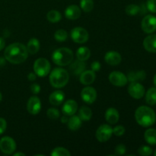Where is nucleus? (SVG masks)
Segmentation results:
<instances>
[{
	"mask_svg": "<svg viewBox=\"0 0 156 156\" xmlns=\"http://www.w3.org/2000/svg\"><path fill=\"white\" fill-rule=\"evenodd\" d=\"M28 51L23 44L13 43L5 48L4 52L5 58L12 64H21L24 62L28 56Z\"/></svg>",
	"mask_w": 156,
	"mask_h": 156,
	"instance_id": "1",
	"label": "nucleus"
},
{
	"mask_svg": "<svg viewBox=\"0 0 156 156\" xmlns=\"http://www.w3.org/2000/svg\"><path fill=\"white\" fill-rule=\"evenodd\" d=\"M135 119L143 127H149L156 121V114L153 109L148 106H140L136 110Z\"/></svg>",
	"mask_w": 156,
	"mask_h": 156,
	"instance_id": "2",
	"label": "nucleus"
},
{
	"mask_svg": "<svg viewBox=\"0 0 156 156\" xmlns=\"http://www.w3.org/2000/svg\"><path fill=\"white\" fill-rule=\"evenodd\" d=\"M50 83L53 88H61L67 85L69 80V75L62 68H55L52 70L49 77Z\"/></svg>",
	"mask_w": 156,
	"mask_h": 156,
	"instance_id": "3",
	"label": "nucleus"
},
{
	"mask_svg": "<svg viewBox=\"0 0 156 156\" xmlns=\"http://www.w3.org/2000/svg\"><path fill=\"white\" fill-rule=\"evenodd\" d=\"M74 55L70 49L66 47H61L56 49L52 54V60L56 65L59 66H68L73 62Z\"/></svg>",
	"mask_w": 156,
	"mask_h": 156,
	"instance_id": "4",
	"label": "nucleus"
},
{
	"mask_svg": "<svg viewBox=\"0 0 156 156\" xmlns=\"http://www.w3.org/2000/svg\"><path fill=\"white\" fill-rule=\"evenodd\" d=\"M34 72L37 76L44 78L50 73L51 66L50 62L45 58H38L34 63Z\"/></svg>",
	"mask_w": 156,
	"mask_h": 156,
	"instance_id": "5",
	"label": "nucleus"
},
{
	"mask_svg": "<svg viewBox=\"0 0 156 156\" xmlns=\"http://www.w3.org/2000/svg\"><path fill=\"white\" fill-rule=\"evenodd\" d=\"M72 40L77 44H85L88 41L89 34L85 28L82 27H76L70 32Z\"/></svg>",
	"mask_w": 156,
	"mask_h": 156,
	"instance_id": "6",
	"label": "nucleus"
},
{
	"mask_svg": "<svg viewBox=\"0 0 156 156\" xmlns=\"http://www.w3.org/2000/svg\"><path fill=\"white\" fill-rule=\"evenodd\" d=\"M113 135V128L108 124H102L96 131V139L101 143L108 141Z\"/></svg>",
	"mask_w": 156,
	"mask_h": 156,
	"instance_id": "7",
	"label": "nucleus"
},
{
	"mask_svg": "<svg viewBox=\"0 0 156 156\" xmlns=\"http://www.w3.org/2000/svg\"><path fill=\"white\" fill-rule=\"evenodd\" d=\"M0 150L5 155H12L16 150V143L12 137H2L0 140Z\"/></svg>",
	"mask_w": 156,
	"mask_h": 156,
	"instance_id": "8",
	"label": "nucleus"
},
{
	"mask_svg": "<svg viewBox=\"0 0 156 156\" xmlns=\"http://www.w3.org/2000/svg\"><path fill=\"white\" fill-rule=\"evenodd\" d=\"M142 30L146 34H152L156 30V17L148 15L143 18L141 22Z\"/></svg>",
	"mask_w": 156,
	"mask_h": 156,
	"instance_id": "9",
	"label": "nucleus"
},
{
	"mask_svg": "<svg viewBox=\"0 0 156 156\" xmlns=\"http://www.w3.org/2000/svg\"><path fill=\"white\" fill-rule=\"evenodd\" d=\"M110 82L113 85L117 87H123L127 84L128 79L127 77L123 73L119 71H114L109 75Z\"/></svg>",
	"mask_w": 156,
	"mask_h": 156,
	"instance_id": "10",
	"label": "nucleus"
},
{
	"mask_svg": "<svg viewBox=\"0 0 156 156\" xmlns=\"http://www.w3.org/2000/svg\"><path fill=\"white\" fill-rule=\"evenodd\" d=\"M145 88L139 82H132L128 87V93L135 99H140L145 95Z\"/></svg>",
	"mask_w": 156,
	"mask_h": 156,
	"instance_id": "11",
	"label": "nucleus"
},
{
	"mask_svg": "<svg viewBox=\"0 0 156 156\" xmlns=\"http://www.w3.org/2000/svg\"><path fill=\"white\" fill-rule=\"evenodd\" d=\"M97 91L93 87L87 86L84 88L81 91V98L82 101L88 105L94 103L97 99Z\"/></svg>",
	"mask_w": 156,
	"mask_h": 156,
	"instance_id": "12",
	"label": "nucleus"
},
{
	"mask_svg": "<svg viewBox=\"0 0 156 156\" xmlns=\"http://www.w3.org/2000/svg\"><path fill=\"white\" fill-rule=\"evenodd\" d=\"M27 110L31 115H37L41 110V101L37 96H32L28 99L27 103Z\"/></svg>",
	"mask_w": 156,
	"mask_h": 156,
	"instance_id": "13",
	"label": "nucleus"
},
{
	"mask_svg": "<svg viewBox=\"0 0 156 156\" xmlns=\"http://www.w3.org/2000/svg\"><path fill=\"white\" fill-rule=\"evenodd\" d=\"M105 60L108 65L117 66L121 62L122 56L118 52L111 50L106 53L105 56Z\"/></svg>",
	"mask_w": 156,
	"mask_h": 156,
	"instance_id": "14",
	"label": "nucleus"
},
{
	"mask_svg": "<svg viewBox=\"0 0 156 156\" xmlns=\"http://www.w3.org/2000/svg\"><path fill=\"white\" fill-rule=\"evenodd\" d=\"M78 111V104L77 102L73 99L66 101L64 103L63 106L62 108V111L63 114L66 116H73Z\"/></svg>",
	"mask_w": 156,
	"mask_h": 156,
	"instance_id": "15",
	"label": "nucleus"
},
{
	"mask_svg": "<svg viewBox=\"0 0 156 156\" xmlns=\"http://www.w3.org/2000/svg\"><path fill=\"white\" fill-rule=\"evenodd\" d=\"M96 79L95 72L92 70H85L80 74L79 81L82 85H90L94 83Z\"/></svg>",
	"mask_w": 156,
	"mask_h": 156,
	"instance_id": "16",
	"label": "nucleus"
},
{
	"mask_svg": "<svg viewBox=\"0 0 156 156\" xmlns=\"http://www.w3.org/2000/svg\"><path fill=\"white\" fill-rule=\"evenodd\" d=\"M82 15L81 9L76 5H71L68 6L65 10L66 18L69 20H76L80 18Z\"/></svg>",
	"mask_w": 156,
	"mask_h": 156,
	"instance_id": "17",
	"label": "nucleus"
},
{
	"mask_svg": "<svg viewBox=\"0 0 156 156\" xmlns=\"http://www.w3.org/2000/svg\"><path fill=\"white\" fill-rule=\"evenodd\" d=\"M65 100V94L61 90H56L52 92L49 97V101L53 106H59Z\"/></svg>",
	"mask_w": 156,
	"mask_h": 156,
	"instance_id": "18",
	"label": "nucleus"
},
{
	"mask_svg": "<svg viewBox=\"0 0 156 156\" xmlns=\"http://www.w3.org/2000/svg\"><path fill=\"white\" fill-rule=\"evenodd\" d=\"M143 47L149 53H156V34H151L146 37L143 41Z\"/></svg>",
	"mask_w": 156,
	"mask_h": 156,
	"instance_id": "19",
	"label": "nucleus"
},
{
	"mask_svg": "<svg viewBox=\"0 0 156 156\" xmlns=\"http://www.w3.org/2000/svg\"><path fill=\"white\" fill-rule=\"evenodd\" d=\"M120 119L118 111L114 108H110L105 112V120L109 124H115Z\"/></svg>",
	"mask_w": 156,
	"mask_h": 156,
	"instance_id": "20",
	"label": "nucleus"
},
{
	"mask_svg": "<svg viewBox=\"0 0 156 156\" xmlns=\"http://www.w3.org/2000/svg\"><path fill=\"white\" fill-rule=\"evenodd\" d=\"M70 64H71L69 66L70 71H71V73L73 74L76 75V76L80 75L82 72L85 71V67H86L84 61L79 60V59L76 61H74L73 63L71 62Z\"/></svg>",
	"mask_w": 156,
	"mask_h": 156,
	"instance_id": "21",
	"label": "nucleus"
},
{
	"mask_svg": "<svg viewBox=\"0 0 156 156\" xmlns=\"http://www.w3.org/2000/svg\"><path fill=\"white\" fill-rule=\"evenodd\" d=\"M127 79L130 82H141L146 77V72L143 70H140L137 72H129L127 75Z\"/></svg>",
	"mask_w": 156,
	"mask_h": 156,
	"instance_id": "22",
	"label": "nucleus"
},
{
	"mask_svg": "<svg viewBox=\"0 0 156 156\" xmlns=\"http://www.w3.org/2000/svg\"><path fill=\"white\" fill-rule=\"evenodd\" d=\"M67 123H68V127L70 130L76 131L80 129V127L82 126V120H81L79 116L74 114V115L71 116L70 118H69Z\"/></svg>",
	"mask_w": 156,
	"mask_h": 156,
	"instance_id": "23",
	"label": "nucleus"
},
{
	"mask_svg": "<svg viewBox=\"0 0 156 156\" xmlns=\"http://www.w3.org/2000/svg\"><path fill=\"white\" fill-rule=\"evenodd\" d=\"M26 47H27V51H28V53H30V54L34 55L39 51L40 47H41V43H40L39 40L37 39V38H31V39L27 42Z\"/></svg>",
	"mask_w": 156,
	"mask_h": 156,
	"instance_id": "24",
	"label": "nucleus"
},
{
	"mask_svg": "<svg viewBox=\"0 0 156 156\" xmlns=\"http://www.w3.org/2000/svg\"><path fill=\"white\" fill-rule=\"evenodd\" d=\"M91 56V50L86 47H81L76 51V57L79 60L86 61Z\"/></svg>",
	"mask_w": 156,
	"mask_h": 156,
	"instance_id": "25",
	"label": "nucleus"
},
{
	"mask_svg": "<svg viewBox=\"0 0 156 156\" xmlns=\"http://www.w3.org/2000/svg\"><path fill=\"white\" fill-rule=\"evenodd\" d=\"M144 139L148 144L151 146L156 145V129L154 128H149L145 132Z\"/></svg>",
	"mask_w": 156,
	"mask_h": 156,
	"instance_id": "26",
	"label": "nucleus"
},
{
	"mask_svg": "<svg viewBox=\"0 0 156 156\" xmlns=\"http://www.w3.org/2000/svg\"><path fill=\"white\" fill-rule=\"evenodd\" d=\"M146 102L150 106L156 105V87H152L146 91Z\"/></svg>",
	"mask_w": 156,
	"mask_h": 156,
	"instance_id": "27",
	"label": "nucleus"
},
{
	"mask_svg": "<svg viewBox=\"0 0 156 156\" xmlns=\"http://www.w3.org/2000/svg\"><path fill=\"white\" fill-rule=\"evenodd\" d=\"M79 117L82 121H89L92 117V111L88 107L82 106L79 111Z\"/></svg>",
	"mask_w": 156,
	"mask_h": 156,
	"instance_id": "28",
	"label": "nucleus"
},
{
	"mask_svg": "<svg viewBox=\"0 0 156 156\" xmlns=\"http://www.w3.org/2000/svg\"><path fill=\"white\" fill-rule=\"evenodd\" d=\"M47 18L50 23H57L62 19V15L57 10H50L47 14Z\"/></svg>",
	"mask_w": 156,
	"mask_h": 156,
	"instance_id": "29",
	"label": "nucleus"
},
{
	"mask_svg": "<svg viewBox=\"0 0 156 156\" xmlns=\"http://www.w3.org/2000/svg\"><path fill=\"white\" fill-rule=\"evenodd\" d=\"M54 38L57 42H64L68 38V33L63 29H59L55 32Z\"/></svg>",
	"mask_w": 156,
	"mask_h": 156,
	"instance_id": "30",
	"label": "nucleus"
},
{
	"mask_svg": "<svg viewBox=\"0 0 156 156\" xmlns=\"http://www.w3.org/2000/svg\"><path fill=\"white\" fill-rule=\"evenodd\" d=\"M80 6L85 12H90L94 9V2L93 0H81Z\"/></svg>",
	"mask_w": 156,
	"mask_h": 156,
	"instance_id": "31",
	"label": "nucleus"
},
{
	"mask_svg": "<svg viewBox=\"0 0 156 156\" xmlns=\"http://www.w3.org/2000/svg\"><path fill=\"white\" fill-rule=\"evenodd\" d=\"M50 155L52 156H70L71 153L66 148L56 147L52 150Z\"/></svg>",
	"mask_w": 156,
	"mask_h": 156,
	"instance_id": "32",
	"label": "nucleus"
},
{
	"mask_svg": "<svg viewBox=\"0 0 156 156\" xmlns=\"http://www.w3.org/2000/svg\"><path fill=\"white\" fill-rule=\"evenodd\" d=\"M125 12L129 16H135L140 12V7L137 5L130 4L126 6Z\"/></svg>",
	"mask_w": 156,
	"mask_h": 156,
	"instance_id": "33",
	"label": "nucleus"
},
{
	"mask_svg": "<svg viewBox=\"0 0 156 156\" xmlns=\"http://www.w3.org/2000/svg\"><path fill=\"white\" fill-rule=\"evenodd\" d=\"M47 116L49 119H50V120H56L59 118V117H60V114H59V111H58L56 108H50L47 110Z\"/></svg>",
	"mask_w": 156,
	"mask_h": 156,
	"instance_id": "34",
	"label": "nucleus"
},
{
	"mask_svg": "<svg viewBox=\"0 0 156 156\" xmlns=\"http://www.w3.org/2000/svg\"><path fill=\"white\" fill-rule=\"evenodd\" d=\"M152 152H153V151H152V148L148 146H143L139 148L138 149L139 155L143 156L151 155L152 154Z\"/></svg>",
	"mask_w": 156,
	"mask_h": 156,
	"instance_id": "35",
	"label": "nucleus"
},
{
	"mask_svg": "<svg viewBox=\"0 0 156 156\" xmlns=\"http://www.w3.org/2000/svg\"><path fill=\"white\" fill-rule=\"evenodd\" d=\"M125 131L126 129L123 125H118L113 128V134H114L116 136H121L125 133Z\"/></svg>",
	"mask_w": 156,
	"mask_h": 156,
	"instance_id": "36",
	"label": "nucleus"
},
{
	"mask_svg": "<svg viewBox=\"0 0 156 156\" xmlns=\"http://www.w3.org/2000/svg\"><path fill=\"white\" fill-rule=\"evenodd\" d=\"M146 9L152 13H156V0H147Z\"/></svg>",
	"mask_w": 156,
	"mask_h": 156,
	"instance_id": "37",
	"label": "nucleus"
},
{
	"mask_svg": "<svg viewBox=\"0 0 156 156\" xmlns=\"http://www.w3.org/2000/svg\"><path fill=\"white\" fill-rule=\"evenodd\" d=\"M126 152V147L123 144H119L115 148V155H123Z\"/></svg>",
	"mask_w": 156,
	"mask_h": 156,
	"instance_id": "38",
	"label": "nucleus"
},
{
	"mask_svg": "<svg viewBox=\"0 0 156 156\" xmlns=\"http://www.w3.org/2000/svg\"><path fill=\"white\" fill-rule=\"evenodd\" d=\"M30 91H31L34 94H37L40 93L41 88V86H40V85H38V84L37 83H33L31 85H30Z\"/></svg>",
	"mask_w": 156,
	"mask_h": 156,
	"instance_id": "39",
	"label": "nucleus"
},
{
	"mask_svg": "<svg viewBox=\"0 0 156 156\" xmlns=\"http://www.w3.org/2000/svg\"><path fill=\"white\" fill-rule=\"evenodd\" d=\"M6 127H7V123L4 118L0 117V135L2 134L5 131Z\"/></svg>",
	"mask_w": 156,
	"mask_h": 156,
	"instance_id": "40",
	"label": "nucleus"
},
{
	"mask_svg": "<svg viewBox=\"0 0 156 156\" xmlns=\"http://www.w3.org/2000/svg\"><path fill=\"white\" fill-rule=\"evenodd\" d=\"M101 63L98 61H94L91 65V70L94 72H98L101 69Z\"/></svg>",
	"mask_w": 156,
	"mask_h": 156,
	"instance_id": "41",
	"label": "nucleus"
},
{
	"mask_svg": "<svg viewBox=\"0 0 156 156\" xmlns=\"http://www.w3.org/2000/svg\"><path fill=\"white\" fill-rule=\"evenodd\" d=\"M27 79L30 82H34L37 79V75L34 73H30L27 75Z\"/></svg>",
	"mask_w": 156,
	"mask_h": 156,
	"instance_id": "42",
	"label": "nucleus"
},
{
	"mask_svg": "<svg viewBox=\"0 0 156 156\" xmlns=\"http://www.w3.org/2000/svg\"><path fill=\"white\" fill-rule=\"evenodd\" d=\"M5 46V41L2 37H0V51L2 50Z\"/></svg>",
	"mask_w": 156,
	"mask_h": 156,
	"instance_id": "43",
	"label": "nucleus"
},
{
	"mask_svg": "<svg viewBox=\"0 0 156 156\" xmlns=\"http://www.w3.org/2000/svg\"><path fill=\"white\" fill-rule=\"evenodd\" d=\"M68 120H69V118L68 117H67V116L66 115H65V114H64V116H62V117H61V122H62V123H66L67 122H68Z\"/></svg>",
	"mask_w": 156,
	"mask_h": 156,
	"instance_id": "44",
	"label": "nucleus"
},
{
	"mask_svg": "<svg viewBox=\"0 0 156 156\" xmlns=\"http://www.w3.org/2000/svg\"><path fill=\"white\" fill-rule=\"evenodd\" d=\"M14 156H24L26 155L25 153H23V152H17V153H14Z\"/></svg>",
	"mask_w": 156,
	"mask_h": 156,
	"instance_id": "45",
	"label": "nucleus"
},
{
	"mask_svg": "<svg viewBox=\"0 0 156 156\" xmlns=\"http://www.w3.org/2000/svg\"><path fill=\"white\" fill-rule=\"evenodd\" d=\"M153 84H154V85L156 87V74L155 75V76H154V78H153Z\"/></svg>",
	"mask_w": 156,
	"mask_h": 156,
	"instance_id": "46",
	"label": "nucleus"
},
{
	"mask_svg": "<svg viewBox=\"0 0 156 156\" xmlns=\"http://www.w3.org/2000/svg\"><path fill=\"white\" fill-rule=\"evenodd\" d=\"M2 95L1 92H0V102L2 101Z\"/></svg>",
	"mask_w": 156,
	"mask_h": 156,
	"instance_id": "47",
	"label": "nucleus"
},
{
	"mask_svg": "<svg viewBox=\"0 0 156 156\" xmlns=\"http://www.w3.org/2000/svg\"><path fill=\"white\" fill-rule=\"evenodd\" d=\"M154 155L156 156V149L155 150V152H154Z\"/></svg>",
	"mask_w": 156,
	"mask_h": 156,
	"instance_id": "48",
	"label": "nucleus"
}]
</instances>
